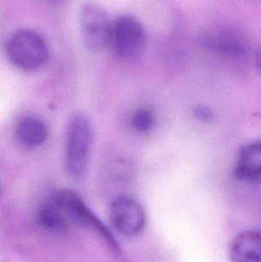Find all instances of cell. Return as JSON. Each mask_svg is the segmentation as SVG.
Returning <instances> with one entry per match:
<instances>
[{
    "mask_svg": "<svg viewBox=\"0 0 261 262\" xmlns=\"http://www.w3.org/2000/svg\"><path fill=\"white\" fill-rule=\"evenodd\" d=\"M199 41L204 49L229 58H241L246 52L243 44L232 37L206 33L201 35Z\"/></svg>",
    "mask_w": 261,
    "mask_h": 262,
    "instance_id": "30bf717a",
    "label": "cell"
},
{
    "mask_svg": "<svg viewBox=\"0 0 261 262\" xmlns=\"http://www.w3.org/2000/svg\"><path fill=\"white\" fill-rule=\"evenodd\" d=\"M49 131L44 123L38 118L26 116L20 118L15 126V137L27 147L42 146L48 139Z\"/></svg>",
    "mask_w": 261,
    "mask_h": 262,
    "instance_id": "9c48e42d",
    "label": "cell"
},
{
    "mask_svg": "<svg viewBox=\"0 0 261 262\" xmlns=\"http://www.w3.org/2000/svg\"><path fill=\"white\" fill-rule=\"evenodd\" d=\"M110 220L116 232L124 236H136L144 231L147 215L144 207L129 197H120L110 209Z\"/></svg>",
    "mask_w": 261,
    "mask_h": 262,
    "instance_id": "8992f818",
    "label": "cell"
},
{
    "mask_svg": "<svg viewBox=\"0 0 261 262\" xmlns=\"http://www.w3.org/2000/svg\"><path fill=\"white\" fill-rule=\"evenodd\" d=\"M234 175L241 181L256 183L261 177V146L254 141L242 146L239 152Z\"/></svg>",
    "mask_w": 261,
    "mask_h": 262,
    "instance_id": "52a82bcc",
    "label": "cell"
},
{
    "mask_svg": "<svg viewBox=\"0 0 261 262\" xmlns=\"http://www.w3.org/2000/svg\"><path fill=\"white\" fill-rule=\"evenodd\" d=\"M154 124L153 114L148 109L136 111L131 118V125L135 130L146 133L150 130Z\"/></svg>",
    "mask_w": 261,
    "mask_h": 262,
    "instance_id": "8fae6325",
    "label": "cell"
},
{
    "mask_svg": "<svg viewBox=\"0 0 261 262\" xmlns=\"http://www.w3.org/2000/svg\"><path fill=\"white\" fill-rule=\"evenodd\" d=\"M111 43L120 57L134 59L142 53L145 46V29L134 17L121 15L113 23Z\"/></svg>",
    "mask_w": 261,
    "mask_h": 262,
    "instance_id": "5b68a950",
    "label": "cell"
},
{
    "mask_svg": "<svg viewBox=\"0 0 261 262\" xmlns=\"http://www.w3.org/2000/svg\"><path fill=\"white\" fill-rule=\"evenodd\" d=\"M231 262H261V235L257 230L242 232L231 242Z\"/></svg>",
    "mask_w": 261,
    "mask_h": 262,
    "instance_id": "ba28073f",
    "label": "cell"
},
{
    "mask_svg": "<svg viewBox=\"0 0 261 262\" xmlns=\"http://www.w3.org/2000/svg\"><path fill=\"white\" fill-rule=\"evenodd\" d=\"M50 1L53 3H60V2L62 1V0H50Z\"/></svg>",
    "mask_w": 261,
    "mask_h": 262,
    "instance_id": "4fadbf2b",
    "label": "cell"
},
{
    "mask_svg": "<svg viewBox=\"0 0 261 262\" xmlns=\"http://www.w3.org/2000/svg\"><path fill=\"white\" fill-rule=\"evenodd\" d=\"M195 118L203 123H209L214 118V114L211 108L205 105L196 106L193 111Z\"/></svg>",
    "mask_w": 261,
    "mask_h": 262,
    "instance_id": "7c38bea8",
    "label": "cell"
},
{
    "mask_svg": "<svg viewBox=\"0 0 261 262\" xmlns=\"http://www.w3.org/2000/svg\"><path fill=\"white\" fill-rule=\"evenodd\" d=\"M50 199L61 212L66 226L77 224L93 228L104 237L115 252H119V246L110 231L87 207L78 192L70 189H63L55 192Z\"/></svg>",
    "mask_w": 261,
    "mask_h": 262,
    "instance_id": "3957f363",
    "label": "cell"
},
{
    "mask_svg": "<svg viewBox=\"0 0 261 262\" xmlns=\"http://www.w3.org/2000/svg\"><path fill=\"white\" fill-rule=\"evenodd\" d=\"M93 130L87 115L75 114L67 124L66 134L65 166L74 179H81L88 169Z\"/></svg>",
    "mask_w": 261,
    "mask_h": 262,
    "instance_id": "6da1fadb",
    "label": "cell"
},
{
    "mask_svg": "<svg viewBox=\"0 0 261 262\" xmlns=\"http://www.w3.org/2000/svg\"><path fill=\"white\" fill-rule=\"evenodd\" d=\"M80 26L83 42L90 52H102L111 43L113 23L99 5L88 3L81 7Z\"/></svg>",
    "mask_w": 261,
    "mask_h": 262,
    "instance_id": "277c9868",
    "label": "cell"
},
{
    "mask_svg": "<svg viewBox=\"0 0 261 262\" xmlns=\"http://www.w3.org/2000/svg\"><path fill=\"white\" fill-rule=\"evenodd\" d=\"M6 55L18 69L33 71L45 64L49 49L44 38L30 29L15 31L6 41Z\"/></svg>",
    "mask_w": 261,
    "mask_h": 262,
    "instance_id": "7a4b0ae2",
    "label": "cell"
}]
</instances>
